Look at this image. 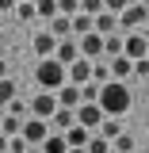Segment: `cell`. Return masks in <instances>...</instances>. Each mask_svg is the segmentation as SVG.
Here are the masks:
<instances>
[{
	"label": "cell",
	"instance_id": "33",
	"mask_svg": "<svg viewBox=\"0 0 149 153\" xmlns=\"http://www.w3.org/2000/svg\"><path fill=\"white\" fill-rule=\"evenodd\" d=\"M16 4H19V0H0V12H8V16H12V12H16Z\"/></svg>",
	"mask_w": 149,
	"mask_h": 153
},
{
	"label": "cell",
	"instance_id": "35",
	"mask_svg": "<svg viewBox=\"0 0 149 153\" xmlns=\"http://www.w3.org/2000/svg\"><path fill=\"white\" fill-rule=\"evenodd\" d=\"M4 76H8V61L0 57V80H4Z\"/></svg>",
	"mask_w": 149,
	"mask_h": 153
},
{
	"label": "cell",
	"instance_id": "23",
	"mask_svg": "<svg viewBox=\"0 0 149 153\" xmlns=\"http://www.w3.org/2000/svg\"><path fill=\"white\" fill-rule=\"evenodd\" d=\"M99 134H103V138H119V134H122V126H119V119H115V115H103V123H99Z\"/></svg>",
	"mask_w": 149,
	"mask_h": 153
},
{
	"label": "cell",
	"instance_id": "14",
	"mask_svg": "<svg viewBox=\"0 0 149 153\" xmlns=\"http://www.w3.org/2000/svg\"><path fill=\"white\" fill-rule=\"evenodd\" d=\"M23 123H27L23 115H16V111H4V115H0V134H8V138H16V134L23 130Z\"/></svg>",
	"mask_w": 149,
	"mask_h": 153
},
{
	"label": "cell",
	"instance_id": "25",
	"mask_svg": "<svg viewBox=\"0 0 149 153\" xmlns=\"http://www.w3.org/2000/svg\"><path fill=\"white\" fill-rule=\"evenodd\" d=\"M12 100H16V80L4 76V80H0V107H8Z\"/></svg>",
	"mask_w": 149,
	"mask_h": 153
},
{
	"label": "cell",
	"instance_id": "3",
	"mask_svg": "<svg viewBox=\"0 0 149 153\" xmlns=\"http://www.w3.org/2000/svg\"><path fill=\"white\" fill-rule=\"evenodd\" d=\"M149 19V4H142V0H130L122 12H119V31L122 35H130V31H142V23Z\"/></svg>",
	"mask_w": 149,
	"mask_h": 153
},
{
	"label": "cell",
	"instance_id": "39",
	"mask_svg": "<svg viewBox=\"0 0 149 153\" xmlns=\"http://www.w3.org/2000/svg\"><path fill=\"white\" fill-rule=\"evenodd\" d=\"M27 153H42V146H31V149H27Z\"/></svg>",
	"mask_w": 149,
	"mask_h": 153
},
{
	"label": "cell",
	"instance_id": "10",
	"mask_svg": "<svg viewBox=\"0 0 149 153\" xmlns=\"http://www.w3.org/2000/svg\"><path fill=\"white\" fill-rule=\"evenodd\" d=\"M65 69H69V80H73V84H88V80H92V57H76L73 65H65Z\"/></svg>",
	"mask_w": 149,
	"mask_h": 153
},
{
	"label": "cell",
	"instance_id": "31",
	"mask_svg": "<svg viewBox=\"0 0 149 153\" xmlns=\"http://www.w3.org/2000/svg\"><path fill=\"white\" fill-rule=\"evenodd\" d=\"M134 76H149V57H138L134 61Z\"/></svg>",
	"mask_w": 149,
	"mask_h": 153
},
{
	"label": "cell",
	"instance_id": "1",
	"mask_svg": "<svg viewBox=\"0 0 149 153\" xmlns=\"http://www.w3.org/2000/svg\"><path fill=\"white\" fill-rule=\"evenodd\" d=\"M134 96L126 88V80H103V88H99V107L103 115H115V119H122V115L130 111Z\"/></svg>",
	"mask_w": 149,
	"mask_h": 153
},
{
	"label": "cell",
	"instance_id": "15",
	"mask_svg": "<svg viewBox=\"0 0 149 153\" xmlns=\"http://www.w3.org/2000/svg\"><path fill=\"white\" fill-rule=\"evenodd\" d=\"M42 153H69V138H65L61 130H50L46 142H42Z\"/></svg>",
	"mask_w": 149,
	"mask_h": 153
},
{
	"label": "cell",
	"instance_id": "20",
	"mask_svg": "<svg viewBox=\"0 0 149 153\" xmlns=\"http://www.w3.org/2000/svg\"><path fill=\"white\" fill-rule=\"evenodd\" d=\"M122 42H126V35H122V31L107 35V38H103V57H119V54H122Z\"/></svg>",
	"mask_w": 149,
	"mask_h": 153
},
{
	"label": "cell",
	"instance_id": "11",
	"mask_svg": "<svg viewBox=\"0 0 149 153\" xmlns=\"http://www.w3.org/2000/svg\"><path fill=\"white\" fill-rule=\"evenodd\" d=\"M57 103H61V107H80V103H84V92H80V84L65 80V84L57 88Z\"/></svg>",
	"mask_w": 149,
	"mask_h": 153
},
{
	"label": "cell",
	"instance_id": "4",
	"mask_svg": "<svg viewBox=\"0 0 149 153\" xmlns=\"http://www.w3.org/2000/svg\"><path fill=\"white\" fill-rule=\"evenodd\" d=\"M76 123L88 126V130H99V123H103V107H99V100H84V103L76 107Z\"/></svg>",
	"mask_w": 149,
	"mask_h": 153
},
{
	"label": "cell",
	"instance_id": "41",
	"mask_svg": "<svg viewBox=\"0 0 149 153\" xmlns=\"http://www.w3.org/2000/svg\"><path fill=\"white\" fill-rule=\"evenodd\" d=\"M142 4H149V0H142Z\"/></svg>",
	"mask_w": 149,
	"mask_h": 153
},
{
	"label": "cell",
	"instance_id": "26",
	"mask_svg": "<svg viewBox=\"0 0 149 153\" xmlns=\"http://www.w3.org/2000/svg\"><path fill=\"white\" fill-rule=\"evenodd\" d=\"M88 153H115V146H111V138H103V134H96L92 142H88Z\"/></svg>",
	"mask_w": 149,
	"mask_h": 153
},
{
	"label": "cell",
	"instance_id": "27",
	"mask_svg": "<svg viewBox=\"0 0 149 153\" xmlns=\"http://www.w3.org/2000/svg\"><path fill=\"white\" fill-rule=\"evenodd\" d=\"M111 146H115V153H134V149H138V146H134V138H130V134H119V138H115Z\"/></svg>",
	"mask_w": 149,
	"mask_h": 153
},
{
	"label": "cell",
	"instance_id": "38",
	"mask_svg": "<svg viewBox=\"0 0 149 153\" xmlns=\"http://www.w3.org/2000/svg\"><path fill=\"white\" fill-rule=\"evenodd\" d=\"M134 153H149V146H138V149H134Z\"/></svg>",
	"mask_w": 149,
	"mask_h": 153
},
{
	"label": "cell",
	"instance_id": "37",
	"mask_svg": "<svg viewBox=\"0 0 149 153\" xmlns=\"http://www.w3.org/2000/svg\"><path fill=\"white\" fill-rule=\"evenodd\" d=\"M142 35H145V38H149V19H145V23H142Z\"/></svg>",
	"mask_w": 149,
	"mask_h": 153
},
{
	"label": "cell",
	"instance_id": "9",
	"mask_svg": "<svg viewBox=\"0 0 149 153\" xmlns=\"http://www.w3.org/2000/svg\"><path fill=\"white\" fill-rule=\"evenodd\" d=\"M76 42H80V54L84 57H103V35H99V31H88V35H80L76 38Z\"/></svg>",
	"mask_w": 149,
	"mask_h": 153
},
{
	"label": "cell",
	"instance_id": "12",
	"mask_svg": "<svg viewBox=\"0 0 149 153\" xmlns=\"http://www.w3.org/2000/svg\"><path fill=\"white\" fill-rule=\"evenodd\" d=\"M54 50H57V35L50 31V27H42L35 35V54L38 57H54Z\"/></svg>",
	"mask_w": 149,
	"mask_h": 153
},
{
	"label": "cell",
	"instance_id": "8",
	"mask_svg": "<svg viewBox=\"0 0 149 153\" xmlns=\"http://www.w3.org/2000/svg\"><path fill=\"white\" fill-rule=\"evenodd\" d=\"M54 57L61 61V65H73L76 57H80V42H76V35H73V38H57V50H54Z\"/></svg>",
	"mask_w": 149,
	"mask_h": 153
},
{
	"label": "cell",
	"instance_id": "17",
	"mask_svg": "<svg viewBox=\"0 0 149 153\" xmlns=\"http://www.w3.org/2000/svg\"><path fill=\"white\" fill-rule=\"evenodd\" d=\"M96 31H99V35H103V38H107V35H115V31H119V16H115V12H107V8H103V12L96 16Z\"/></svg>",
	"mask_w": 149,
	"mask_h": 153
},
{
	"label": "cell",
	"instance_id": "13",
	"mask_svg": "<svg viewBox=\"0 0 149 153\" xmlns=\"http://www.w3.org/2000/svg\"><path fill=\"white\" fill-rule=\"evenodd\" d=\"M73 123H76V107H57L54 119H50V130H61V134H65Z\"/></svg>",
	"mask_w": 149,
	"mask_h": 153
},
{
	"label": "cell",
	"instance_id": "22",
	"mask_svg": "<svg viewBox=\"0 0 149 153\" xmlns=\"http://www.w3.org/2000/svg\"><path fill=\"white\" fill-rule=\"evenodd\" d=\"M92 80H111V57H96L92 61Z\"/></svg>",
	"mask_w": 149,
	"mask_h": 153
},
{
	"label": "cell",
	"instance_id": "30",
	"mask_svg": "<svg viewBox=\"0 0 149 153\" xmlns=\"http://www.w3.org/2000/svg\"><path fill=\"white\" fill-rule=\"evenodd\" d=\"M80 12H88V16H99V12H103V0H80Z\"/></svg>",
	"mask_w": 149,
	"mask_h": 153
},
{
	"label": "cell",
	"instance_id": "28",
	"mask_svg": "<svg viewBox=\"0 0 149 153\" xmlns=\"http://www.w3.org/2000/svg\"><path fill=\"white\" fill-rule=\"evenodd\" d=\"M57 12L61 16H76L80 12V0H57Z\"/></svg>",
	"mask_w": 149,
	"mask_h": 153
},
{
	"label": "cell",
	"instance_id": "2",
	"mask_svg": "<svg viewBox=\"0 0 149 153\" xmlns=\"http://www.w3.org/2000/svg\"><path fill=\"white\" fill-rule=\"evenodd\" d=\"M35 80H38V88H46V92H57V88L69 80V69H65L57 57H38Z\"/></svg>",
	"mask_w": 149,
	"mask_h": 153
},
{
	"label": "cell",
	"instance_id": "21",
	"mask_svg": "<svg viewBox=\"0 0 149 153\" xmlns=\"http://www.w3.org/2000/svg\"><path fill=\"white\" fill-rule=\"evenodd\" d=\"M88 31H96V16H88V12H76L73 16V35H88Z\"/></svg>",
	"mask_w": 149,
	"mask_h": 153
},
{
	"label": "cell",
	"instance_id": "19",
	"mask_svg": "<svg viewBox=\"0 0 149 153\" xmlns=\"http://www.w3.org/2000/svg\"><path fill=\"white\" fill-rule=\"evenodd\" d=\"M92 134H96V130H88V126L73 123V126L65 130V138H69V146H88V142H92Z\"/></svg>",
	"mask_w": 149,
	"mask_h": 153
},
{
	"label": "cell",
	"instance_id": "24",
	"mask_svg": "<svg viewBox=\"0 0 149 153\" xmlns=\"http://www.w3.org/2000/svg\"><path fill=\"white\" fill-rule=\"evenodd\" d=\"M35 12H38V19L50 23V19L57 16V0H35Z\"/></svg>",
	"mask_w": 149,
	"mask_h": 153
},
{
	"label": "cell",
	"instance_id": "6",
	"mask_svg": "<svg viewBox=\"0 0 149 153\" xmlns=\"http://www.w3.org/2000/svg\"><path fill=\"white\" fill-rule=\"evenodd\" d=\"M19 134H23L31 146H42V142H46V134H50V119H38V115H31V119L23 123V130H19Z\"/></svg>",
	"mask_w": 149,
	"mask_h": 153
},
{
	"label": "cell",
	"instance_id": "36",
	"mask_svg": "<svg viewBox=\"0 0 149 153\" xmlns=\"http://www.w3.org/2000/svg\"><path fill=\"white\" fill-rule=\"evenodd\" d=\"M69 153H88V146H69Z\"/></svg>",
	"mask_w": 149,
	"mask_h": 153
},
{
	"label": "cell",
	"instance_id": "7",
	"mask_svg": "<svg viewBox=\"0 0 149 153\" xmlns=\"http://www.w3.org/2000/svg\"><path fill=\"white\" fill-rule=\"evenodd\" d=\"M122 54L134 57V61H138V57H149V38L142 35V31H130L126 42H122Z\"/></svg>",
	"mask_w": 149,
	"mask_h": 153
},
{
	"label": "cell",
	"instance_id": "5",
	"mask_svg": "<svg viewBox=\"0 0 149 153\" xmlns=\"http://www.w3.org/2000/svg\"><path fill=\"white\" fill-rule=\"evenodd\" d=\"M57 107H61L57 103V92H46V88H38V96L31 100V115H38V119H54Z\"/></svg>",
	"mask_w": 149,
	"mask_h": 153
},
{
	"label": "cell",
	"instance_id": "32",
	"mask_svg": "<svg viewBox=\"0 0 149 153\" xmlns=\"http://www.w3.org/2000/svg\"><path fill=\"white\" fill-rule=\"evenodd\" d=\"M126 4H130V0H103V8H107V12H115V16H119Z\"/></svg>",
	"mask_w": 149,
	"mask_h": 153
},
{
	"label": "cell",
	"instance_id": "18",
	"mask_svg": "<svg viewBox=\"0 0 149 153\" xmlns=\"http://www.w3.org/2000/svg\"><path fill=\"white\" fill-rule=\"evenodd\" d=\"M50 31H54L57 38H73V16H61V12H57V16L50 19Z\"/></svg>",
	"mask_w": 149,
	"mask_h": 153
},
{
	"label": "cell",
	"instance_id": "16",
	"mask_svg": "<svg viewBox=\"0 0 149 153\" xmlns=\"http://www.w3.org/2000/svg\"><path fill=\"white\" fill-rule=\"evenodd\" d=\"M111 76H115V80H126V76H134V57H126V54L111 57Z\"/></svg>",
	"mask_w": 149,
	"mask_h": 153
},
{
	"label": "cell",
	"instance_id": "34",
	"mask_svg": "<svg viewBox=\"0 0 149 153\" xmlns=\"http://www.w3.org/2000/svg\"><path fill=\"white\" fill-rule=\"evenodd\" d=\"M8 142H12V138H8V134H0V153H8Z\"/></svg>",
	"mask_w": 149,
	"mask_h": 153
},
{
	"label": "cell",
	"instance_id": "29",
	"mask_svg": "<svg viewBox=\"0 0 149 153\" xmlns=\"http://www.w3.org/2000/svg\"><path fill=\"white\" fill-rule=\"evenodd\" d=\"M99 80H88V84H80V92H84V100H99Z\"/></svg>",
	"mask_w": 149,
	"mask_h": 153
},
{
	"label": "cell",
	"instance_id": "40",
	"mask_svg": "<svg viewBox=\"0 0 149 153\" xmlns=\"http://www.w3.org/2000/svg\"><path fill=\"white\" fill-rule=\"evenodd\" d=\"M142 146H149V134H145V142H142Z\"/></svg>",
	"mask_w": 149,
	"mask_h": 153
}]
</instances>
